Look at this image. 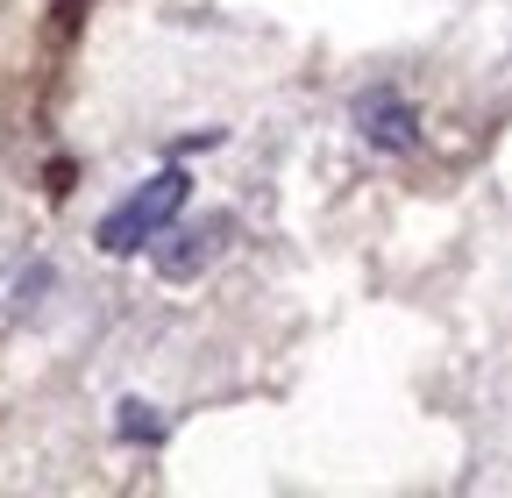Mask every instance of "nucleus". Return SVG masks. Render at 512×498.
<instances>
[{"instance_id": "2", "label": "nucleus", "mask_w": 512, "mask_h": 498, "mask_svg": "<svg viewBox=\"0 0 512 498\" xmlns=\"http://www.w3.org/2000/svg\"><path fill=\"white\" fill-rule=\"evenodd\" d=\"M228 235H235V221L228 214H200V221H171L157 242H150V264H157V278L164 285H185V278H200L221 249H228Z\"/></svg>"}, {"instance_id": "3", "label": "nucleus", "mask_w": 512, "mask_h": 498, "mask_svg": "<svg viewBox=\"0 0 512 498\" xmlns=\"http://www.w3.org/2000/svg\"><path fill=\"white\" fill-rule=\"evenodd\" d=\"M349 121H356V136H363L370 150H384V157H406V150L420 143V114H413L392 86L356 93V100H349Z\"/></svg>"}, {"instance_id": "4", "label": "nucleus", "mask_w": 512, "mask_h": 498, "mask_svg": "<svg viewBox=\"0 0 512 498\" xmlns=\"http://www.w3.org/2000/svg\"><path fill=\"white\" fill-rule=\"evenodd\" d=\"M114 434H121V442H136V449H157L164 442V413L150 399H121L114 406Z\"/></svg>"}, {"instance_id": "1", "label": "nucleus", "mask_w": 512, "mask_h": 498, "mask_svg": "<svg viewBox=\"0 0 512 498\" xmlns=\"http://www.w3.org/2000/svg\"><path fill=\"white\" fill-rule=\"evenodd\" d=\"M185 193H192V178H185V164H171V171H157V178H143L136 193H128L121 207H107L100 214V228H93V242L107 249V257H136V249H150L178 214H185Z\"/></svg>"}]
</instances>
